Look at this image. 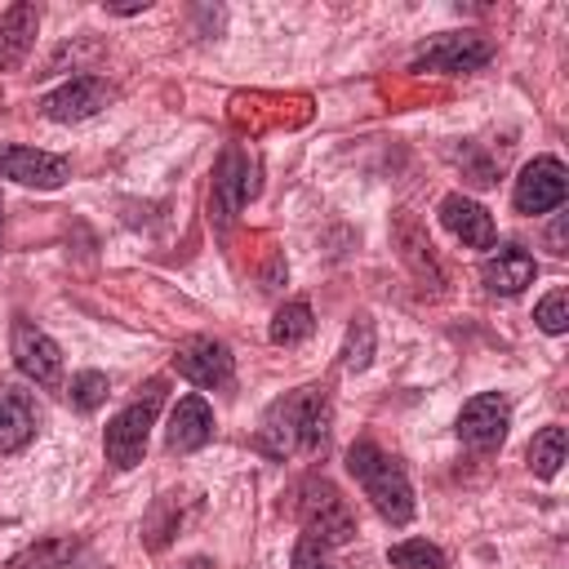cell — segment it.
<instances>
[{
    "mask_svg": "<svg viewBox=\"0 0 569 569\" xmlns=\"http://www.w3.org/2000/svg\"><path fill=\"white\" fill-rule=\"evenodd\" d=\"M329 418H333V409H329L325 387H298V391L280 396L262 413L258 445L271 458H284V453H298V449H316L329 436Z\"/></svg>",
    "mask_w": 569,
    "mask_h": 569,
    "instance_id": "obj_1",
    "label": "cell"
},
{
    "mask_svg": "<svg viewBox=\"0 0 569 569\" xmlns=\"http://www.w3.org/2000/svg\"><path fill=\"white\" fill-rule=\"evenodd\" d=\"M347 471L356 476V485L365 489V498L373 502V511L382 520H391V525L413 520V485H409L400 458H391L373 440H356L347 449Z\"/></svg>",
    "mask_w": 569,
    "mask_h": 569,
    "instance_id": "obj_2",
    "label": "cell"
},
{
    "mask_svg": "<svg viewBox=\"0 0 569 569\" xmlns=\"http://www.w3.org/2000/svg\"><path fill=\"white\" fill-rule=\"evenodd\" d=\"M298 525L316 547H342L356 538V516L329 480H307L298 489Z\"/></svg>",
    "mask_w": 569,
    "mask_h": 569,
    "instance_id": "obj_3",
    "label": "cell"
},
{
    "mask_svg": "<svg viewBox=\"0 0 569 569\" xmlns=\"http://www.w3.org/2000/svg\"><path fill=\"white\" fill-rule=\"evenodd\" d=\"M160 400H164V387H160V382H151V387H147V400H133V405H124V409H120V413L107 422L102 449H107V462H111V467L129 471V467H138V462H142Z\"/></svg>",
    "mask_w": 569,
    "mask_h": 569,
    "instance_id": "obj_4",
    "label": "cell"
},
{
    "mask_svg": "<svg viewBox=\"0 0 569 569\" xmlns=\"http://www.w3.org/2000/svg\"><path fill=\"white\" fill-rule=\"evenodd\" d=\"M493 58V44L476 31H445L436 40H427L413 53V71H445V76H462V71H480Z\"/></svg>",
    "mask_w": 569,
    "mask_h": 569,
    "instance_id": "obj_5",
    "label": "cell"
},
{
    "mask_svg": "<svg viewBox=\"0 0 569 569\" xmlns=\"http://www.w3.org/2000/svg\"><path fill=\"white\" fill-rule=\"evenodd\" d=\"M565 196H569V169L556 156H533L520 169L516 191H511L520 213H551V209L565 204Z\"/></svg>",
    "mask_w": 569,
    "mask_h": 569,
    "instance_id": "obj_6",
    "label": "cell"
},
{
    "mask_svg": "<svg viewBox=\"0 0 569 569\" xmlns=\"http://www.w3.org/2000/svg\"><path fill=\"white\" fill-rule=\"evenodd\" d=\"M507 427H511V409H507V400H502L498 391L471 396V400L462 405V413H458V440H462L467 449H476V453L498 449V445L507 440Z\"/></svg>",
    "mask_w": 569,
    "mask_h": 569,
    "instance_id": "obj_7",
    "label": "cell"
},
{
    "mask_svg": "<svg viewBox=\"0 0 569 569\" xmlns=\"http://www.w3.org/2000/svg\"><path fill=\"white\" fill-rule=\"evenodd\" d=\"M13 365L31 378V382H40V387H58L62 382V347L44 333V329H36L31 320H13Z\"/></svg>",
    "mask_w": 569,
    "mask_h": 569,
    "instance_id": "obj_8",
    "label": "cell"
},
{
    "mask_svg": "<svg viewBox=\"0 0 569 569\" xmlns=\"http://www.w3.org/2000/svg\"><path fill=\"white\" fill-rule=\"evenodd\" d=\"M0 178H9L18 187L53 191L71 178V164H67V156H53L40 147H0Z\"/></svg>",
    "mask_w": 569,
    "mask_h": 569,
    "instance_id": "obj_9",
    "label": "cell"
},
{
    "mask_svg": "<svg viewBox=\"0 0 569 569\" xmlns=\"http://www.w3.org/2000/svg\"><path fill=\"white\" fill-rule=\"evenodd\" d=\"M107 102H111V84H107V80H98V76H76V80H67V84H58L53 93H44V98H40V111H44L49 120H58V124H76V120L98 116Z\"/></svg>",
    "mask_w": 569,
    "mask_h": 569,
    "instance_id": "obj_10",
    "label": "cell"
},
{
    "mask_svg": "<svg viewBox=\"0 0 569 569\" xmlns=\"http://www.w3.org/2000/svg\"><path fill=\"white\" fill-rule=\"evenodd\" d=\"M258 196V160L240 147H227L222 160H218V173H213V204L222 218L240 213L249 200Z\"/></svg>",
    "mask_w": 569,
    "mask_h": 569,
    "instance_id": "obj_11",
    "label": "cell"
},
{
    "mask_svg": "<svg viewBox=\"0 0 569 569\" xmlns=\"http://www.w3.org/2000/svg\"><path fill=\"white\" fill-rule=\"evenodd\" d=\"M173 369L196 387H227L236 373V360H231V347L218 338H187L173 356Z\"/></svg>",
    "mask_w": 569,
    "mask_h": 569,
    "instance_id": "obj_12",
    "label": "cell"
},
{
    "mask_svg": "<svg viewBox=\"0 0 569 569\" xmlns=\"http://www.w3.org/2000/svg\"><path fill=\"white\" fill-rule=\"evenodd\" d=\"M440 222L462 240V249H489L493 244V218H489V209L485 204H476L471 196H445L440 200Z\"/></svg>",
    "mask_w": 569,
    "mask_h": 569,
    "instance_id": "obj_13",
    "label": "cell"
},
{
    "mask_svg": "<svg viewBox=\"0 0 569 569\" xmlns=\"http://www.w3.org/2000/svg\"><path fill=\"white\" fill-rule=\"evenodd\" d=\"M209 436H213V409H209V400L204 396H182L173 405V413H169L164 445L173 453H191V449L209 445Z\"/></svg>",
    "mask_w": 569,
    "mask_h": 569,
    "instance_id": "obj_14",
    "label": "cell"
},
{
    "mask_svg": "<svg viewBox=\"0 0 569 569\" xmlns=\"http://www.w3.org/2000/svg\"><path fill=\"white\" fill-rule=\"evenodd\" d=\"M533 276H538V262H533V253L520 249V244H507V249L489 253L485 267H480L485 289H489V293H502V298H511V293H520L525 284H533Z\"/></svg>",
    "mask_w": 569,
    "mask_h": 569,
    "instance_id": "obj_15",
    "label": "cell"
},
{
    "mask_svg": "<svg viewBox=\"0 0 569 569\" xmlns=\"http://www.w3.org/2000/svg\"><path fill=\"white\" fill-rule=\"evenodd\" d=\"M36 31H40V4L22 0V4H9L0 13V71L22 67V58L36 44Z\"/></svg>",
    "mask_w": 569,
    "mask_h": 569,
    "instance_id": "obj_16",
    "label": "cell"
},
{
    "mask_svg": "<svg viewBox=\"0 0 569 569\" xmlns=\"http://www.w3.org/2000/svg\"><path fill=\"white\" fill-rule=\"evenodd\" d=\"M36 436V405L27 391L0 387V453H18L27 449Z\"/></svg>",
    "mask_w": 569,
    "mask_h": 569,
    "instance_id": "obj_17",
    "label": "cell"
},
{
    "mask_svg": "<svg viewBox=\"0 0 569 569\" xmlns=\"http://www.w3.org/2000/svg\"><path fill=\"white\" fill-rule=\"evenodd\" d=\"M396 244H400V258L413 267V276H418V280L440 284V262H436L431 240H427V231L418 227V218H413V213H400V218H396Z\"/></svg>",
    "mask_w": 569,
    "mask_h": 569,
    "instance_id": "obj_18",
    "label": "cell"
},
{
    "mask_svg": "<svg viewBox=\"0 0 569 569\" xmlns=\"http://www.w3.org/2000/svg\"><path fill=\"white\" fill-rule=\"evenodd\" d=\"M76 551H80V538H71V533H49V538H36L31 547H22L4 569H62Z\"/></svg>",
    "mask_w": 569,
    "mask_h": 569,
    "instance_id": "obj_19",
    "label": "cell"
},
{
    "mask_svg": "<svg viewBox=\"0 0 569 569\" xmlns=\"http://www.w3.org/2000/svg\"><path fill=\"white\" fill-rule=\"evenodd\" d=\"M311 329H316V320H311V307L307 302H284L271 316V342L276 347H298V342L311 338Z\"/></svg>",
    "mask_w": 569,
    "mask_h": 569,
    "instance_id": "obj_20",
    "label": "cell"
},
{
    "mask_svg": "<svg viewBox=\"0 0 569 569\" xmlns=\"http://www.w3.org/2000/svg\"><path fill=\"white\" fill-rule=\"evenodd\" d=\"M565 462V427H542L533 440H529V467L538 480H551Z\"/></svg>",
    "mask_w": 569,
    "mask_h": 569,
    "instance_id": "obj_21",
    "label": "cell"
},
{
    "mask_svg": "<svg viewBox=\"0 0 569 569\" xmlns=\"http://www.w3.org/2000/svg\"><path fill=\"white\" fill-rule=\"evenodd\" d=\"M369 360H373V320L356 316L347 325V338H342V369L360 373V369H369Z\"/></svg>",
    "mask_w": 569,
    "mask_h": 569,
    "instance_id": "obj_22",
    "label": "cell"
},
{
    "mask_svg": "<svg viewBox=\"0 0 569 569\" xmlns=\"http://www.w3.org/2000/svg\"><path fill=\"white\" fill-rule=\"evenodd\" d=\"M387 560H391L396 569H445V551H440L436 542H427V538H405V542H396V547L387 551Z\"/></svg>",
    "mask_w": 569,
    "mask_h": 569,
    "instance_id": "obj_23",
    "label": "cell"
},
{
    "mask_svg": "<svg viewBox=\"0 0 569 569\" xmlns=\"http://www.w3.org/2000/svg\"><path fill=\"white\" fill-rule=\"evenodd\" d=\"M107 373H98V369H80L76 378H71V387H67V400H71V409H80V413H89V409H98L102 400H107Z\"/></svg>",
    "mask_w": 569,
    "mask_h": 569,
    "instance_id": "obj_24",
    "label": "cell"
},
{
    "mask_svg": "<svg viewBox=\"0 0 569 569\" xmlns=\"http://www.w3.org/2000/svg\"><path fill=\"white\" fill-rule=\"evenodd\" d=\"M533 320L542 333H565L569 329V293L565 289H551L538 307H533Z\"/></svg>",
    "mask_w": 569,
    "mask_h": 569,
    "instance_id": "obj_25",
    "label": "cell"
},
{
    "mask_svg": "<svg viewBox=\"0 0 569 569\" xmlns=\"http://www.w3.org/2000/svg\"><path fill=\"white\" fill-rule=\"evenodd\" d=\"M293 569H333V565H329L325 547H316V542L302 538V542L293 547Z\"/></svg>",
    "mask_w": 569,
    "mask_h": 569,
    "instance_id": "obj_26",
    "label": "cell"
},
{
    "mask_svg": "<svg viewBox=\"0 0 569 569\" xmlns=\"http://www.w3.org/2000/svg\"><path fill=\"white\" fill-rule=\"evenodd\" d=\"M547 244H551V253H565V218H556V222H551Z\"/></svg>",
    "mask_w": 569,
    "mask_h": 569,
    "instance_id": "obj_27",
    "label": "cell"
},
{
    "mask_svg": "<svg viewBox=\"0 0 569 569\" xmlns=\"http://www.w3.org/2000/svg\"><path fill=\"white\" fill-rule=\"evenodd\" d=\"M0 231H4V204H0Z\"/></svg>",
    "mask_w": 569,
    "mask_h": 569,
    "instance_id": "obj_28",
    "label": "cell"
}]
</instances>
